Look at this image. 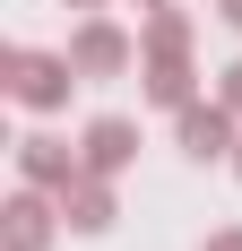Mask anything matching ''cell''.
I'll use <instances>...</instances> for the list:
<instances>
[{"label":"cell","instance_id":"cell-1","mask_svg":"<svg viewBox=\"0 0 242 251\" xmlns=\"http://www.w3.org/2000/svg\"><path fill=\"white\" fill-rule=\"evenodd\" d=\"M78 87V61L70 52H9V96L26 104V113H61Z\"/></svg>","mask_w":242,"mask_h":251},{"label":"cell","instance_id":"cell-2","mask_svg":"<svg viewBox=\"0 0 242 251\" xmlns=\"http://www.w3.org/2000/svg\"><path fill=\"white\" fill-rule=\"evenodd\" d=\"M234 104H182V113H173V139H182V156H191V165H217V156H234Z\"/></svg>","mask_w":242,"mask_h":251},{"label":"cell","instance_id":"cell-3","mask_svg":"<svg viewBox=\"0 0 242 251\" xmlns=\"http://www.w3.org/2000/svg\"><path fill=\"white\" fill-rule=\"evenodd\" d=\"M70 61H78V78H121L130 61H139V44H130L113 18H87V26L70 35Z\"/></svg>","mask_w":242,"mask_h":251},{"label":"cell","instance_id":"cell-4","mask_svg":"<svg viewBox=\"0 0 242 251\" xmlns=\"http://www.w3.org/2000/svg\"><path fill=\"white\" fill-rule=\"evenodd\" d=\"M18 174L35 182V191H70V182L87 174V156H78L70 139H52V130H35V139H18Z\"/></svg>","mask_w":242,"mask_h":251},{"label":"cell","instance_id":"cell-5","mask_svg":"<svg viewBox=\"0 0 242 251\" xmlns=\"http://www.w3.org/2000/svg\"><path fill=\"white\" fill-rule=\"evenodd\" d=\"M78 156H87V174H121V165L139 156V122L96 113V122H87V139H78Z\"/></svg>","mask_w":242,"mask_h":251},{"label":"cell","instance_id":"cell-6","mask_svg":"<svg viewBox=\"0 0 242 251\" xmlns=\"http://www.w3.org/2000/svg\"><path fill=\"white\" fill-rule=\"evenodd\" d=\"M61 226L70 234H104L113 226V174H78L70 191H61Z\"/></svg>","mask_w":242,"mask_h":251},{"label":"cell","instance_id":"cell-7","mask_svg":"<svg viewBox=\"0 0 242 251\" xmlns=\"http://www.w3.org/2000/svg\"><path fill=\"white\" fill-rule=\"evenodd\" d=\"M139 78H147V104H165V113H182V104H199L191 96V52H147V61H139Z\"/></svg>","mask_w":242,"mask_h":251},{"label":"cell","instance_id":"cell-8","mask_svg":"<svg viewBox=\"0 0 242 251\" xmlns=\"http://www.w3.org/2000/svg\"><path fill=\"white\" fill-rule=\"evenodd\" d=\"M52 208H61V191H35V182H26L18 200H9V243H18V251H44L52 243Z\"/></svg>","mask_w":242,"mask_h":251},{"label":"cell","instance_id":"cell-9","mask_svg":"<svg viewBox=\"0 0 242 251\" xmlns=\"http://www.w3.org/2000/svg\"><path fill=\"white\" fill-rule=\"evenodd\" d=\"M147 52H191V18H182L173 0H165V9H147V26H139V61H147Z\"/></svg>","mask_w":242,"mask_h":251},{"label":"cell","instance_id":"cell-10","mask_svg":"<svg viewBox=\"0 0 242 251\" xmlns=\"http://www.w3.org/2000/svg\"><path fill=\"white\" fill-rule=\"evenodd\" d=\"M217 96H225V104L242 113V61H225V78H217Z\"/></svg>","mask_w":242,"mask_h":251},{"label":"cell","instance_id":"cell-11","mask_svg":"<svg viewBox=\"0 0 242 251\" xmlns=\"http://www.w3.org/2000/svg\"><path fill=\"white\" fill-rule=\"evenodd\" d=\"M199 251H242V226H217V234H208Z\"/></svg>","mask_w":242,"mask_h":251},{"label":"cell","instance_id":"cell-12","mask_svg":"<svg viewBox=\"0 0 242 251\" xmlns=\"http://www.w3.org/2000/svg\"><path fill=\"white\" fill-rule=\"evenodd\" d=\"M217 18H225V26H234V35H242V0H217Z\"/></svg>","mask_w":242,"mask_h":251},{"label":"cell","instance_id":"cell-13","mask_svg":"<svg viewBox=\"0 0 242 251\" xmlns=\"http://www.w3.org/2000/svg\"><path fill=\"white\" fill-rule=\"evenodd\" d=\"M70 9H104V0H70Z\"/></svg>","mask_w":242,"mask_h":251},{"label":"cell","instance_id":"cell-14","mask_svg":"<svg viewBox=\"0 0 242 251\" xmlns=\"http://www.w3.org/2000/svg\"><path fill=\"white\" fill-rule=\"evenodd\" d=\"M234 174H242V139H234Z\"/></svg>","mask_w":242,"mask_h":251},{"label":"cell","instance_id":"cell-15","mask_svg":"<svg viewBox=\"0 0 242 251\" xmlns=\"http://www.w3.org/2000/svg\"><path fill=\"white\" fill-rule=\"evenodd\" d=\"M147 9H165V0H147Z\"/></svg>","mask_w":242,"mask_h":251}]
</instances>
